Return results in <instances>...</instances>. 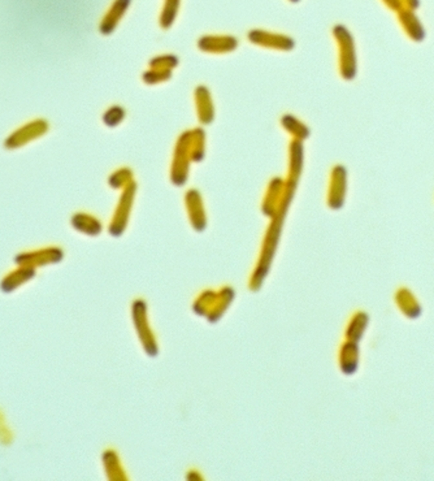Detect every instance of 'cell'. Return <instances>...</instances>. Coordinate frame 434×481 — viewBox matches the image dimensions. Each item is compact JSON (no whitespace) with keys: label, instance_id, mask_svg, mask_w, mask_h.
<instances>
[{"label":"cell","instance_id":"obj_1","mask_svg":"<svg viewBox=\"0 0 434 481\" xmlns=\"http://www.w3.org/2000/svg\"><path fill=\"white\" fill-rule=\"evenodd\" d=\"M339 45V68L341 75L346 80H352L356 75V53L354 47V41L347 31L338 33Z\"/></svg>","mask_w":434,"mask_h":481},{"label":"cell","instance_id":"obj_2","mask_svg":"<svg viewBox=\"0 0 434 481\" xmlns=\"http://www.w3.org/2000/svg\"><path fill=\"white\" fill-rule=\"evenodd\" d=\"M48 129V124L45 120H34L25 124L23 128L17 129L12 136L6 139L7 149H17L26 143L43 136Z\"/></svg>","mask_w":434,"mask_h":481},{"label":"cell","instance_id":"obj_3","mask_svg":"<svg viewBox=\"0 0 434 481\" xmlns=\"http://www.w3.org/2000/svg\"><path fill=\"white\" fill-rule=\"evenodd\" d=\"M399 21L402 23L404 31L407 33L408 37L411 38L412 41L421 42L425 38V31H424L423 25L410 9L401 11Z\"/></svg>","mask_w":434,"mask_h":481}]
</instances>
